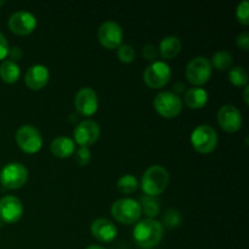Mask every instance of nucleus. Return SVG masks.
I'll return each mask as SVG.
<instances>
[{"label": "nucleus", "instance_id": "obj_15", "mask_svg": "<svg viewBox=\"0 0 249 249\" xmlns=\"http://www.w3.org/2000/svg\"><path fill=\"white\" fill-rule=\"evenodd\" d=\"M23 214V204L15 196H4L0 198V220L5 224H15Z\"/></svg>", "mask_w": 249, "mask_h": 249}, {"label": "nucleus", "instance_id": "obj_27", "mask_svg": "<svg viewBox=\"0 0 249 249\" xmlns=\"http://www.w3.org/2000/svg\"><path fill=\"white\" fill-rule=\"evenodd\" d=\"M181 223V215L175 209H168L163 215V224L167 228H177Z\"/></svg>", "mask_w": 249, "mask_h": 249}, {"label": "nucleus", "instance_id": "obj_5", "mask_svg": "<svg viewBox=\"0 0 249 249\" xmlns=\"http://www.w3.org/2000/svg\"><path fill=\"white\" fill-rule=\"evenodd\" d=\"M153 107L160 116L164 118H175L182 111V101L174 91H160L153 100Z\"/></svg>", "mask_w": 249, "mask_h": 249}, {"label": "nucleus", "instance_id": "obj_7", "mask_svg": "<svg viewBox=\"0 0 249 249\" xmlns=\"http://www.w3.org/2000/svg\"><path fill=\"white\" fill-rule=\"evenodd\" d=\"M27 180H28V169L22 163H9L0 172V181L7 190L21 189Z\"/></svg>", "mask_w": 249, "mask_h": 249}, {"label": "nucleus", "instance_id": "obj_36", "mask_svg": "<svg viewBox=\"0 0 249 249\" xmlns=\"http://www.w3.org/2000/svg\"><path fill=\"white\" fill-rule=\"evenodd\" d=\"M4 4H5V1H4V0H0V7H1L2 5H4Z\"/></svg>", "mask_w": 249, "mask_h": 249}, {"label": "nucleus", "instance_id": "obj_6", "mask_svg": "<svg viewBox=\"0 0 249 249\" xmlns=\"http://www.w3.org/2000/svg\"><path fill=\"white\" fill-rule=\"evenodd\" d=\"M16 142L18 147L21 148L23 152L29 153H36L43 146V136H41L40 131L31 124H24V125L19 126L16 131Z\"/></svg>", "mask_w": 249, "mask_h": 249}, {"label": "nucleus", "instance_id": "obj_14", "mask_svg": "<svg viewBox=\"0 0 249 249\" xmlns=\"http://www.w3.org/2000/svg\"><path fill=\"white\" fill-rule=\"evenodd\" d=\"M7 24L12 33L17 36H28L36 29V18L32 12L21 10V11L14 12L10 16Z\"/></svg>", "mask_w": 249, "mask_h": 249}, {"label": "nucleus", "instance_id": "obj_17", "mask_svg": "<svg viewBox=\"0 0 249 249\" xmlns=\"http://www.w3.org/2000/svg\"><path fill=\"white\" fill-rule=\"evenodd\" d=\"M49 79H50V72L48 67L40 63L31 66L24 75V83L31 90L43 89L48 84Z\"/></svg>", "mask_w": 249, "mask_h": 249}, {"label": "nucleus", "instance_id": "obj_29", "mask_svg": "<svg viewBox=\"0 0 249 249\" xmlns=\"http://www.w3.org/2000/svg\"><path fill=\"white\" fill-rule=\"evenodd\" d=\"M74 160L80 167H85L91 160V152L89 147H79L77 151H74Z\"/></svg>", "mask_w": 249, "mask_h": 249}, {"label": "nucleus", "instance_id": "obj_25", "mask_svg": "<svg viewBox=\"0 0 249 249\" xmlns=\"http://www.w3.org/2000/svg\"><path fill=\"white\" fill-rule=\"evenodd\" d=\"M139 203L141 206V211L145 213V215L148 219H155L160 214V206H158V201L155 197H150L145 195Z\"/></svg>", "mask_w": 249, "mask_h": 249}, {"label": "nucleus", "instance_id": "obj_8", "mask_svg": "<svg viewBox=\"0 0 249 249\" xmlns=\"http://www.w3.org/2000/svg\"><path fill=\"white\" fill-rule=\"evenodd\" d=\"M170 78H172V68L163 61L151 62L143 72V80L146 85L152 89L163 88L169 83Z\"/></svg>", "mask_w": 249, "mask_h": 249}, {"label": "nucleus", "instance_id": "obj_19", "mask_svg": "<svg viewBox=\"0 0 249 249\" xmlns=\"http://www.w3.org/2000/svg\"><path fill=\"white\" fill-rule=\"evenodd\" d=\"M184 101L186 106L192 109L203 108L208 102V92L203 88H190L185 92Z\"/></svg>", "mask_w": 249, "mask_h": 249}, {"label": "nucleus", "instance_id": "obj_10", "mask_svg": "<svg viewBox=\"0 0 249 249\" xmlns=\"http://www.w3.org/2000/svg\"><path fill=\"white\" fill-rule=\"evenodd\" d=\"M99 41L104 48L108 50L118 49L123 41V29L119 23L114 21H106L100 26L97 32Z\"/></svg>", "mask_w": 249, "mask_h": 249}, {"label": "nucleus", "instance_id": "obj_28", "mask_svg": "<svg viewBox=\"0 0 249 249\" xmlns=\"http://www.w3.org/2000/svg\"><path fill=\"white\" fill-rule=\"evenodd\" d=\"M236 17L240 23L247 26L249 24V4L248 0H242L236 7Z\"/></svg>", "mask_w": 249, "mask_h": 249}, {"label": "nucleus", "instance_id": "obj_34", "mask_svg": "<svg viewBox=\"0 0 249 249\" xmlns=\"http://www.w3.org/2000/svg\"><path fill=\"white\" fill-rule=\"evenodd\" d=\"M248 90H249V88H248V85L247 87H245V91H243V99H245V102H246V105H248Z\"/></svg>", "mask_w": 249, "mask_h": 249}, {"label": "nucleus", "instance_id": "obj_16", "mask_svg": "<svg viewBox=\"0 0 249 249\" xmlns=\"http://www.w3.org/2000/svg\"><path fill=\"white\" fill-rule=\"evenodd\" d=\"M90 231L97 241L104 243L112 242L118 235V230H117V226L114 225L113 221L106 218L95 219L90 225Z\"/></svg>", "mask_w": 249, "mask_h": 249}, {"label": "nucleus", "instance_id": "obj_3", "mask_svg": "<svg viewBox=\"0 0 249 249\" xmlns=\"http://www.w3.org/2000/svg\"><path fill=\"white\" fill-rule=\"evenodd\" d=\"M111 214L118 223L130 225L140 220L142 211L139 201L130 197H123L112 204Z\"/></svg>", "mask_w": 249, "mask_h": 249}, {"label": "nucleus", "instance_id": "obj_26", "mask_svg": "<svg viewBox=\"0 0 249 249\" xmlns=\"http://www.w3.org/2000/svg\"><path fill=\"white\" fill-rule=\"evenodd\" d=\"M117 56L123 63H130L135 60V49L129 44H122L117 49Z\"/></svg>", "mask_w": 249, "mask_h": 249}, {"label": "nucleus", "instance_id": "obj_9", "mask_svg": "<svg viewBox=\"0 0 249 249\" xmlns=\"http://www.w3.org/2000/svg\"><path fill=\"white\" fill-rule=\"evenodd\" d=\"M186 78L191 84L203 85L211 79L213 67L204 56H196L186 66Z\"/></svg>", "mask_w": 249, "mask_h": 249}, {"label": "nucleus", "instance_id": "obj_23", "mask_svg": "<svg viewBox=\"0 0 249 249\" xmlns=\"http://www.w3.org/2000/svg\"><path fill=\"white\" fill-rule=\"evenodd\" d=\"M117 187L118 191L123 195H131L138 190L139 181L134 175L125 174L122 178H119L118 182H117Z\"/></svg>", "mask_w": 249, "mask_h": 249}, {"label": "nucleus", "instance_id": "obj_31", "mask_svg": "<svg viewBox=\"0 0 249 249\" xmlns=\"http://www.w3.org/2000/svg\"><path fill=\"white\" fill-rule=\"evenodd\" d=\"M236 45L241 48L242 50L247 51L249 49V33L248 32H243L236 36Z\"/></svg>", "mask_w": 249, "mask_h": 249}, {"label": "nucleus", "instance_id": "obj_33", "mask_svg": "<svg viewBox=\"0 0 249 249\" xmlns=\"http://www.w3.org/2000/svg\"><path fill=\"white\" fill-rule=\"evenodd\" d=\"M22 55H23V53H22V50L18 48V46H12V48H10L9 53H7L10 60L15 61V62H16L17 60H19V58L22 57Z\"/></svg>", "mask_w": 249, "mask_h": 249}, {"label": "nucleus", "instance_id": "obj_12", "mask_svg": "<svg viewBox=\"0 0 249 249\" xmlns=\"http://www.w3.org/2000/svg\"><path fill=\"white\" fill-rule=\"evenodd\" d=\"M216 119L223 130L228 133H236L241 129L243 122L242 113L235 105H224L216 113Z\"/></svg>", "mask_w": 249, "mask_h": 249}, {"label": "nucleus", "instance_id": "obj_4", "mask_svg": "<svg viewBox=\"0 0 249 249\" xmlns=\"http://www.w3.org/2000/svg\"><path fill=\"white\" fill-rule=\"evenodd\" d=\"M218 133L213 126L208 124H201L196 126L191 133L192 146L197 152L203 153V155L213 152L218 146Z\"/></svg>", "mask_w": 249, "mask_h": 249}, {"label": "nucleus", "instance_id": "obj_13", "mask_svg": "<svg viewBox=\"0 0 249 249\" xmlns=\"http://www.w3.org/2000/svg\"><path fill=\"white\" fill-rule=\"evenodd\" d=\"M74 107L80 116L90 117L99 108V97L96 91L89 87L82 88L74 97Z\"/></svg>", "mask_w": 249, "mask_h": 249}, {"label": "nucleus", "instance_id": "obj_24", "mask_svg": "<svg viewBox=\"0 0 249 249\" xmlns=\"http://www.w3.org/2000/svg\"><path fill=\"white\" fill-rule=\"evenodd\" d=\"M229 80L232 83L235 87L245 88L248 85V74L247 71L241 66H233L230 68L229 72Z\"/></svg>", "mask_w": 249, "mask_h": 249}, {"label": "nucleus", "instance_id": "obj_2", "mask_svg": "<svg viewBox=\"0 0 249 249\" xmlns=\"http://www.w3.org/2000/svg\"><path fill=\"white\" fill-rule=\"evenodd\" d=\"M169 173L162 165H151L141 178V189L146 196L156 197L163 194L169 184Z\"/></svg>", "mask_w": 249, "mask_h": 249}, {"label": "nucleus", "instance_id": "obj_18", "mask_svg": "<svg viewBox=\"0 0 249 249\" xmlns=\"http://www.w3.org/2000/svg\"><path fill=\"white\" fill-rule=\"evenodd\" d=\"M50 150L55 157L68 158L74 153L75 143L68 136H57L50 143Z\"/></svg>", "mask_w": 249, "mask_h": 249}, {"label": "nucleus", "instance_id": "obj_30", "mask_svg": "<svg viewBox=\"0 0 249 249\" xmlns=\"http://www.w3.org/2000/svg\"><path fill=\"white\" fill-rule=\"evenodd\" d=\"M142 56L145 57V60L151 61V62H155V61H157V57H158L157 48H156L155 45H152V44H147V45L143 46Z\"/></svg>", "mask_w": 249, "mask_h": 249}, {"label": "nucleus", "instance_id": "obj_22", "mask_svg": "<svg viewBox=\"0 0 249 249\" xmlns=\"http://www.w3.org/2000/svg\"><path fill=\"white\" fill-rule=\"evenodd\" d=\"M233 58L229 51L226 50H219L216 51L211 58V65L212 67L216 68L219 71H225L232 66Z\"/></svg>", "mask_w": 249, "mask_h": 249}, {"label": "nucleus", "instance_id": "obj_32", "mask_svg": "<svg viewBox=\"0 0 249 249\" xmlns=\"http://www.w3.org/2000/svg\"><path fill=\"white\" fill-rule=\"evenodd\" d=\"M9 43H7L6 38L0 32V61H4L6 58L7 53H9Z\"/></svg>", "mask_w": 249, "mask_h": 249}, {"label": "nucleus", "instance_id": "obj_11", "mask_svg": "<svg viewBox=\"0 0 249 249\" xmlns=\"http://www.w3.org/2000/svg\"><path fill=\"white\" fill-rule=\"evenodd\" d=\"M101 129L97 122L87 119L78 124L73 130V138L74 143H78L79 147H88L97 141L100 138Z\"/></svg>", "mask_w": 249, "mask_h": 249}, {"label": "nucleus", "instance_id": "obj_1", "mask_svg": "<svg viewBox=\"0 0 249 249\" xmlns=\"http://www.w3.org/2000/svg\"><path fill=\"white\" fill-rule=\"evenodd\" d=\"M164 235V226L156 219L139 220L133 231V237L136 245L142 249L157 247Z\"/></svg>", "mask_w": 249, "mask_h": 249}, {"label": "nucleus", "instance_id": "obj_35", "mask_svg": "<svg viewBox=\"0 0 249 249\" xmlns=\"http://www.w3.org/2000/svg\"><path fill=\"white\" fill-rule=\"evenodd\" d=\"M87 249H106V248L101 247V246H96V245H94V246H89V247H88Z\"/></svg>", "mask_w": 249, "mask_h": 249}, {"label": "nucleus", "instance_id": "obj_20", "mask_svg": "<svg viewBox=\"0 0 249 249\" xmlns=\"http://www.w3.org/2000/svg\"><path fill=\"white\" fill-rule=\"evenodd\" d=\"M181 51V41L178 36H168L160 43V55L165 60H173Z\"/></svg>", "mask_w": 249, "mask_h": 249}, {"label": "nucleus", "instance_id": "obj_21", "mask_svg": "<svg viewBox=\"0 0 249 249\" xmlns=\"http://www.w3.org/2000/svg\"><path fill=\"white\" fill-rule=\"evenodd\" d=\"M21 75V68L15 61L4 60L0 65V78L7 84H14Z\"/></svg>", "mask_w": 249, "mask_h": 249}]
</instances>
